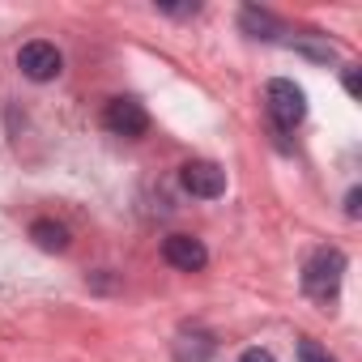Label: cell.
Masks as SVG:
<instances>
[{
	"instance_id": "9c48e42d",
	"label": "cell",
	"mask_w": 362,
	"mask_h": 362,
	"mask_svg": "<svg viewBox=\"0 0 362 362\" xmlns=\"http://www.w3.org/2000/svg\"><path fill=\"white\" fill-rule=\"evenodd\" d=\"M298 362H337L320 341H298Z\"/></svg>"
},
{
	"instance_id": "5b68a950",
	"label": "cell",
	"mask_w": 362,
	"mask_h": 362,
	"mask_svg": "<svg viewBox=\"0 0 362 362\" xmlns=\"http://www.w3.org/2000/svg\"><path fill=\"white\" fill-rule=\"evenodd\" d=\"M103 124L115 132V136H141L149 128V111L136 103V98H111L107 111H103Z\"/></svg>"
},
{
	"instance_id": "6da1fadb",
	"label": "cell",
	"mask_w": 362,
	"mask_h": 362,
	"mask_svg": "<svg viewBox=\"0 0 362 362\" xmlns=\"http://www.w3.org/2000/svg\"><path fill=\"white\" fill-rule=\"evenodd\" d=\"M341 277H345V256L337 247H320L303 269V290L320 303H332L341 290Z\"/></svg>"
},
{
	"instance_id": "8992f818",
	"label": "cell",
	"mask_w": 362,
	"mask_h": 362,
	"mask_svg": "<svg viewBox=\"0 0 362 362\" xmlns=\"http://www.w3.org/2000/svg\"><path fill=\"white\" fill-rule=\"evenodd\" d=\"M162 260H166L170 269H179V273H201V269L209 264V252H205V243L192 239V235H170V239L162 243Z\"/></svg>"
},
{
	"instance_id": "7c38bea8",
	"label": "cell",
	"mask_w": 362,
	"mask_h": 362,
	"mask_svg": "<svg viewBox=\"0 0 362 362\" xmlns=\"http://www.w3.org/2000/svg\"><path fill=\"white\" fill-rule=\"evenodd\" d=\"M345 214H349V218H358V188L345 197Z\"/></svg>"
},
{
	"instance_id": "8fae6325",
	"label": "cell",
	"mask_w": 362,
	"mask_h": 362,
	"mask_svg": "<svg viewBox=\"0 0 362 362\" xmlns=\"http://www.w3.org/2000/svg\"><path fill=\"white\" fill-rule=\"evenodd\" d=\"M345 90L349 98H358V69H345Z\"/></svg>"
},
{
	"instance_id": "7a4b0ae2",
	"label": "cell",
	"mask_w": 362,
	"mask_h": 362,
	"mask_svg": "<svg viewBox=\"0 0 362 362\" xmlns=\"http://www.w3.org/2000/svg\"><path fill=\"white\" fill-rule=\"evenodd\" d=\"M264 98H269V115H273V124H277L281 132H294V128L303 124V115H307V94H303V86H294L290 77H273L269 90H264Z\"/></svg>"
},
{
	"instance_id": "3957f363",
	"label": "cell",
	"mask_w": 362,
	"mask_h": 362,
	"mask_svg": "<svg viewBox=\"0 0 362 362\" xmlns=\"http://www.w3.org/2000/svg\"><path fill=\"white\" fill-rule=\"evenodd\" d=\"M18 69H22L30 81H56L60 69H64V56H60L56 43H47V39H30V43L18 52Z\"/></svg>"
},
{
	"instance_id": "52a82bcc",
	"label": "cell",
	"mask_w": 362,
	"mask_h": 362,
	"mask_svg": "<svg viewBox=\"0 0 362 362\" xmlns=\"http://www.w3.org/2000/svg\"><path fill=\"white\" fill-rule=\"evenodd\" d=\"M239 26H243L252 39H277V35H281V22H277L273 13L256 9V5H247V9L239 13Z\"/></svg>"
},
{
	"instance_id": "30bf717a",
	"label": "cell",
	"mask_w": 362,
	"mask_h": 362,
	"mask_svg": "<svg viewBox=\"0 0 362 362\" xmlns=\"http://www.w3.org/2000/svg\"><path fill=\"white\" fill-rule=\"evenodd\" d=\"M239 362H277V358H273L269 349H260V345H256V349H243V358H239Z\"/></svg>"
},
{
	"instance_id": "277c9868",
	"label": "cell",
	"mask_w": 362,
	"mask_h": 362,
	"mask_svg": "<svg viewBox=\"0 0 362 362\" xmlns=\"http://www.w3.org/2000/svg\"><path fill=\"white\" fill-rule=\"evenodd\" d=\"M179 184H184V192H192L201 201H218L226 192V170L218 162H188L179 170Z\"/></svg>"
},
{
	"instance_id": "ba28073f",
	"label": "cell",
	"mask_w": 362,
	"mask_h": 362,
	"mask_svg": "<svg viewBox=\"0 0 362 362\" xmlns=\"http://www.w3.org/2000/svg\"><path fill=\"white\" fill-rule=\"evenodd\" d=\"M30 239H35L43 252H64V247H69V230H64L60 222H47V218H39V222L30 226Z\"/></svg>"
}]
</instances>
